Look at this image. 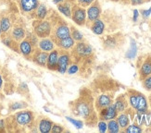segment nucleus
Masks as SVG:
<instances>
[{
	"instance_id": "5",
	"label": "nucleus",
	"mask_w": 151,
	"mask_h": 133,
	"mask_svg": "<svg viewBox=\"0 0 151 133\" xmlns=\"http://www.w3.org/2000/svg\"><path fill=\"white\" fill-rule=\"evenodd\" d=\"M101 15V6L99 2L97 0H95V1L92 3L89 8L86 11V19L87 21L92 23L95 21H96L97 19H99Z\"/></svg>"
},
{
	"instance_id": "24",
	"label": "nucleus",
	"mask_w": 151,
	"mask_h": 133,
	"mask_svg": "<svg viewBox=\"0 0 151 133\" xmlns=\"http://www.w3.org/2000/svg\"><path fill=\"white\" fill-rule=\"evenodd\" d=\"M47 16V6L44 4H39V6L36 9V18L38 19H45Z\"/></svg>"
},
{
	"instance_id": "14",
	"label": "nucleus",
	"mask_w": 151,
	"mask_h": 133,
	"mask_svg": "<svg viewBox=\"0 0 151 133\" xmlns=\"http://www.w3.org/2000/svg\"><path fill=\"white\" fill-rule=\"evenodd\" d=\"M38 45L40 50L44 52H50L54 49L55 47V44L53 42V40L49 39V38H42L40 41L38 42Z\"/></svg>"
},
{
	"instance_id": "17",
	"label": "nucleus",
	"mask_w": 151,
	"mask_h": 133,
	"mask_svg": "<svg viewBox=\"0 0 151 133\" xmlns=\"http://www.w3.org/2000/svg\"><path fill=\"white\" fill-rule=\"evenodd\" d=\"M47 56H48V54L47 52H44L42 50L41 51H37V52H35V54L34 56V60L39 66H47Z\"/></svg>"
},
{
	"instance_id": "15",
	"label": "nucleus",
	"mask_w": 151,
	"mask_h": 133,
	"mask_svg": "<svg viewBox=\"0 0 151 133\" xmlns=\"http://www.w3.org/2000/svg\"><path fill=\"white\" fill-rule=\"evenodd\" d=\"M136 110L139 113H146L147 111V102L146 97L140 92H137V106Z\"/></svg>"
},
{
	"instance_id": "13",
	"label": "nucleus",
	"mask_w": 151,
	"mask_h": 133,
	"mask_svg": "<svg viewBox=\"0 0 151 133\" xmlns=\"http://www.w3.org/2000/svg\"><path fill=\"white\" fill-rule=\"evenodd\" d=\"M112 104V98L109 95L106 94H102L100 95L96 99V107L97 110H101L105 107H107L109 104Z\"/></svg>"
},
{
	"instance_id": "10",
	"label": "nucleus",
	"mask_w": 151,
	"mask_h": 133,
	"mask_svg": "<svg viewBox=\"0 0 151 133\" xmlns=\"http://www.w3.org/2000/svg\"><path fill=\"white\" fill-rule=\"evenodd\" d=\"M58 56H60V51L53 49L50 51L47 56V68L50 70H57L58 68Z\"/></svg>"
},
{
	"instance_id": "23",
	"label": "nucleus",
	"mask_w": 151,
	"mask_h": 133,
	"mask_svg": "<svg viewBox=\"0 0 151 133\" xmlns=\"http://www.w3.org/2000/svg\"><path fill=\"white\" fill-rule=\"evenodd\" d=\"M118 44V37L116 35H110L107 36L104 40V45L107 48H114L117 46Z\"/></svg>"
},
{
	"instance_id": "46",
	"label": "nucleus",
	"mask_w": 151,
	"mask_h": 133,
	"mask_svg": "<svg viewBox=\"0 0 151 133\" xmlns=\"http://www.w3.org/2000/svg\"><path fill=\"white\" fill-rule=\"evenodd\" d=\"M122 1L123 3H129V2H130V0H122Z\"/></svg>"
},
{
	"instance_id": "6",
	"label": "nucleus",
	"mask_w": 151,
	"mask_h": 133,
	"mask_svg": "<svg viewBox=\"0 0 151 133\" xmlns=\"http://www.w3.org/2000/svg\"><path fill=\"white\" fill-rule=\"evenodd\" d=\"M70 36V27H68L67 24L61 23L58 25L53 31V34H52V40H61Z\"/></svg>"
},
{
	"instance_id": "39",
	"label": "nucleus",
	"mask_w": 151,
	"mask_h": 133,
	"mask_svg": "<svg viewBox=\"0 0 151 133\" xmlns=\"http://www.w3.org/2000/svg\"><path fill=\"white\" fill-rule=\"evenodd\" d=\"M98 129H99L100 132L104 133V132H106V130L108 129V127H107V124L105 123L104 121H101L98 123Z\"/></svg>"
},
{
	"instance_id": "30",
	"label": "nucleus",
	"mask_w": 151,
	"mask_h": 133,
	"mask_svg": "<svg viewBox=\"0 0 151 133\" xmlns=\"http://www.w3.org/2000/svg\"><path fill=\"white\" fill-rule=\"evenodd\" d=\"M107 127H108L109 131L111 132V133H117V132L120 131V126H119V124H118V122L116 120H113V119L109 120V122L107 125Z\"/></svg>"
},
{
	"instance_id": "47",
	"label": "nucleus",
	"mask_w": 151,
	"mask_h": 133,
	"mask_svg": "<svg viewBox=\"0 0 151 133\" xmlns=\"http://www.w3.org/2000/svg\"><path fill=\"white\" fill-rule=\"evenodd\" d=\"M110 1H113V2H118L119 0H110Z\"/></svg>"
},
{
	"instance_id": "12",
	"label": "nucleus",
	"mask_w": 151,
	"mask_h": 133,
	"mask_svg": "<svg viewBox=\"0 0 151 133\" xmlns=\"http://www.w3.org/2000/svg\"><path fill=\"white\" fill-rule=\"evenodd\" d=\"M53 42L55 44L58 46V47L63 50L71 49V48H73V46L75 45V41L71 36L65 38V39H61V40H53Z\"/></svg>"
},
{
	"instance_id": "31",
	"label": "nucleus",
	"mask_w": 151,
	"mask_h": 133,
	"mask_svg": "<svg viewBox=\"0 0 151 133\" xmlns=\"http://www.w3.org/2000/svg\"><path fill=\"white\" fill-rule=\"evenodd\" d=\"M129 102L133 108L136 109L137 106V92H131L129 95Z\"/></svg>"
},
{
	"instance_id": "43",
	"label": "nucleus",
	"mask_w": 151,
	"mask_h": 133,
	"mask_svg": "<svg viewBox=\"0 0 151 133\" xmlns=\"http://www.w3.org/2000/svg\"><path fill=\"white\" fill-rule=\"evenodd\" d=\"M5 131V121L0 120V132Z\"/></svg>"
},
{
	"instance_id": "4",
	"label": "nucleus",
	"mask_w": 151,
	"mask_h": 133,
	"mask_svg": "<svg viewBox=\"0 0 151 133\" xmlns=\"http://www.w3.org/2000/svg\"><path fill=\"white\" fill-rule=\"evenodd\" d=\"M35 32L37 37L47 38L52 32V26L49 21L39 19V21H35Z\"/></svg>"
},
{
	"instance_id": "45",
	"label": "nucleus",
	"mask_w": 151,
	"mask_h": 133,
	"mask_svg": "<svg viewBox=\"0 0 151 133\" xmlns=\"http://www.w3.org/2000/svg\"><path fill=\"white\" fill-rule=\"evenodd\" d=\"M2 84H3V81H2L1 74H0V90H1V88H2Z\"/></svg>"
},
{
	"instance_id": "2",
	"label": "nucleus",
	"mask_w": 151,
	"mask_h": 133,
	"mask_svg": "<svg viewBox=\"0 0 151 133\" xmlns=\"http://www.w3.org/2000/svg\"><path fill=\"white\" fill-rule=\"evenodd\" d=\"M92 53H93V48H92L91 45L83 42H78V44L73 46L71 56H73L74 59L79 60L81 58L88 57L89 56L92 55Z\"/></svg>"
},
{
	"instance_id": "41",
	"label": "nucleus",
	"mask_w": 151,
	"mask_h": 133,
	"mask_svg": "<svg viewBox=\"0 0 151 133\" xmlns=\"http://www.w3.org/2000/svg\"><path fill=\"white\" fill-rule=\"evenodd\" d=\"M130 3L134 5V6H137V5H141L144 3V0H130Z\"/></svg>"
},
{
	"instance_id": "1",
	"label": "nucleus",
	"mask_w": 151,
	"mask_h": 133,
	"mask_svg": "<svg viewBox=\"0 0 151 133\" xmlns=\"http://www.w3.org/2000/svg\"><path fill=\"white\" fill-rule=\"evenodd\" d=\"M73 112L75 115L80 116L85 120H89L90 117L93 116V104L90 96L82 95L79 97L76 101L70 103Z\"/></svg>"
},
{
	"instance_id": "25",
	"label": "nucleus",
	"mask_w": 151,
	"mask_h": 133,
	"mask_svg": "<svg viewBox=\"0 0 151 133\" xmlns=\"http://www.w3.org/2000/svg\"><path fill=\"white\" fill-rule=\"evenodd\" d=\"M12 37L14 38L16 41L22 40L25 37V31L22 27H16L12 31Z\"/></svg>"
},
{
	"instance_id": "32",
	"label": "nucleus",
	"mask_w": 151,
	"mask_h": 133,
	"mask_svg": "<svg viewBox=\"0 0 151 133\" xmlns=\"http://www.w3.org/2000/svg\"><path fill=\"white\" fill-rule=\"evenodd\" d=\"M125 131L128 133H139L142 132V129L137 125H130L128 127H126Z\"/></svg>"
},
{
	"instance_id": "44",
	"label": "nucleus",
	"mask_w": 151,
	"mask_h": 133,
	"mask_svg": "<svg viewBox=\"0 0 151 133\" xmlns=\"http://www.w3.org/2000/svg\"><path fill=\"white\" fill-rule=\"evenodd\" d=\"M53 2L56 5H60V4H61V3L64 2V0H53Z\"/></svg>"
},
{
	"instance_id": "37",
	"label": "nucleus",
	"mask_w": 151,
	"mask_h": 133,
	"mask_svg": "<svg viewBox=\"0 0 151 133\" xmlns=\"http://www.w3.org/2000/svg\"><path fill=\"white\" fill-rule=\"evenodd\" d=\"M64 130V129L61 127L60 125H57V124H53L52 126V129H51V131L54 132V133H60Z\"/></svg>"
},
{
	"instance_id": "22",
	"label": "nucleus",
	"mask_w": 151,
	"mask_h": 133,
	"mask_svg": "<svg viewBox=\"0 0 151 133\" xmlns=\"http://www.w3.org/2000/svg\"><path fill=\"white\" fill-rule=\"evenodd\" d=\"M114 105L118 112H123L125 110V108L127 107V102L125 98H124V95H121L120 97H118Z\"/></svg>"
},
{
	"instance_id": "48",
	"label": "nucleus",
	"mask_w": 151,
	"mask_h": 133,
	"mask_svg": "<svg viewBox=\"0 0 151 133\" xmlns=\"http://www.w3.org/2000/svg\"><path fill=\"white\" fill-rule=\"evenodd\" d=\"M1 32H2V30H1V27H0V35H1Z\"/></svg>"
},
{
	"instance_id": "27",
	"label": "nucleus",
	"mask_w": 151,
	"mask_h": 133,
	"mask_svg": "<svg viewBox=\"0 0 151 133\" xmlns=\"http://www.w3.org/2000/svg\"><path fill=\"white\" fill-rule=\"evenodd\" d=\"M118 124H119V126L122 129H125L126 127H128L129 126V122H130V118L128 117L127 114H122L119 116V117H118Z\"/></svg>"
},
{
	"instance_id": "26",
	"label": "nucleus",
	"mask_w": 151,
	"mask_h": 133,
	"mask_svg": "<svg viewBox=\"0 0 151 133\" xmlns=\"http://www.w3.org/2000/svg\"><path fill=\"white\" fill-rule=\"evenodd\" d=\"M70 36L73 37V39L74 41H77V42H82L83 39V36L82 34V32L77 30L74 26H71L70 27Z\"/></svg>"
},
{
	"instance_id": "34",
	"label": "nucleus",
	"mask_w": 151,
	"mask_h": 133,
	"mask_svg": "<svg viewBox=\"0 0 151 133\" xmlns=\"http://www.w3.org/2000/svg\"><path fill=\"white\" fill-rule=\"evenodd\" d=\"M144 87L147 91H151V76H147L144 79Z\"/></svg>"
},
{
	"instance_id": "3",
	"label": "nucleus",
	"mask_w": 151,
	"mask_h": 133,
	"mask_svg": "<svg viewBox=\"0 0 151 133\" xmlns=\"http://www.w3.org/2000/svg\"><path fill=\"white\" fill-rule=\"evenodd\" d=\"M71 19L77 25L83 26L86 23V10L79 4L73 5L71 6Z\"/></svg>"
},
{
	"instance_id": "33",
	"label": "nucleus",
	"mask_w": 151,
	"mask_h": 133,
	"mask_svg": "<svg viewBox=\"0 0 151 133\" xmlns=\"http://www.w3.org/2000/svg\"><path fill=\"white\" fill-rule=\"evenodd\" d=\"M67 120H69L71 124H73L76 129H82L83 127V123L81 120H77V119L74 118H71L70 117H66Z\"/></svg>"
},
{
	"instance_id": "19",
	"label": "nucleus",
	"mask_w": 151,
	"mask_h": 133,
	"mask_svg": "<svg viewBox=\"0 0 151 133\" xmlns=\"http://www.w3.org/2000/svg\"><path fill=\"white\" fill-rule=\"evenodd\" d=\"M19 50H21L22 54L25 56H29L32 53V44L30 43V41L27 40H24L19 44Z\"/></svg>"
},
{
	"instance_id": "7",
	"label": "nucleus",
	"mask_w": 151,
	"mask_h": 133,
	"mask_svg": "<svg viewBox=\"0 0 151 133\" xmlns=\"http://www.w3.org/2000/svg\"><path fill=\"white\" fill-rule=\"evenodd\" d=\"M70 62V57L68 53L64 51L61 53L58 56V68H57V71H58L61 74H64L65 72H67V69L69 68V65Z\"/></svg>"
},
{
	"instance_id": "18",
	"label": "nucleus",
	"mask_w": 151,
	"mask_h": 133,
	"mask_svg": "<svg viewBox=\"0 0 151 133\" xmlns=\"http://www.w3.org/2000/svg\"><path fill=\"white\" fill-rule=\"evenodd\" d=\"M151 74V57L146 59V61L141 66L140 69V79H144Z\"/></svg>"
},
{
	"instance_id": "8",
	"label": "nucleus",
	"mask_w": 151,
	"mask_h": 133,
	"mask_svg": "<svg viewBox=\"0 0 151 133\" xmlns=\"http://www.w3.org/2000/svg\"><path fill=\"white\" fill-rule=\"evenodd\" d=\"M118 111L114 104H109L107 107H105L100 110L99 117L102 120H111L117 117Z\"/></svg>"
},
{
	"instance_id": "11",
	"label": "nucleus",
	"mask_w": 151,
	"mask_h": 133,
	"mask_svg": "<svg viewBox=\"0 0 151 133\" xmlns=\"http://www.w3.org/2000/svg\"><path fill=\"white\" fill-rule=\"evenodd\" d=\"M39 6L38 0H19V6L24 12H32Z\"/></svg>"
},
{
	"instance_id": "28",
	"label": "nucleus",
	"mask_w": 151,
	"mask_h": 133,
	"mask_svg": "<svg viewBox=\"0 0 151 133\" xmlns=\"http://www.w3.org/2000/svg\"><path fill=\"white\" fill-rule=\"evenodd\" d=\"M136 53H137V46H136V44L134 42V40L132 39V40H131L130 49L126 53V57L129 58V59H133L136 56Z\"/></svg>"
},
{
	"instance_id": "40",
	"label": "nucleus",
	"mask_w": 151,
	"mask_h": 133,
	"mask_svg": "<svg viewBox=\"0 0 151 133\" xmlns=\"http://www.w3.org/2000/svg\"><path fill=\"white\" fill-rule=\"evenodd\" d=\"M141 14L143 15V17L144 18H148L149 16H150V14H151V8L150 9H144V10H142L141 11Z\"/></svg>"
},
{
	"instance_id": "35",
	"label": "nucleus",
	"mask_w": 151,
	"mask_h": 133,
	"mask_svg": "<svg viewBox=\"0 0 151 133\" xmlns=\"http://www.w3.org/2000/svg\"><path fill=\"white\" fill-rule=\"evenodd\" d=\"M95 0H77L78 4L80 5L83 8H86V6H89L92 3H93Z\"/></svg>"
},
{
	"instance_id": "9",
	"label": "nucleus",
	"mask_w": 151,
	"mask_h": 133,
	"mask_svg": "<svg viewBox=\"0 0 151 133\" xmlns=\"http://www.w3.org/2000/svg\"><path fill=\"white\" fill-rule=\"evenodd\" d=\"M34 115L31 111H22L15 115L16 122L21 126H26L32 122Z\"/></svg>"
},
{
	"instance_id": "21",
	"label": "nucleus",
	"mask_w": 151,
	"mask_h": 133,
	"mask_svg": "<svg viewBox=\"0 0 151 133\" xmlns=\"http://www.w3.org/2000/svg\"><path fill=\"white\" fill-rule=\"evenodd\" d=\"M52 126H53V123L52 121L48 120V119H42L39 123V130L42 133H47L51 131Z\"/></svg>"
},
{
	"instance_id": "42",
	"label": "nucleus",
	"mask_w": 151,
	"mask_h": 133,
	"mask_svg": "<svg viewBox=\"0 0 151 133\" xmlns=\"http://www.w3.org/2000/svg\"><path fill=\"white\" fill-rule=\"evenodd\" d=\"M138 17H139V12H138V10L134 9V18H133L134 21H136L137 19H138Z\"/></svg>"
},
{
	"instance_id": "29",
	"label": "nucleus",
	"mask_w": 151,
	"mask_h": 133,
	"mask_svg": "<svg viewBox=\"0 0 151 133\" xmlns=\"http://www.w3.org/2000/svg\"><path fill=\"white\" fill-rule=\"evenodd\" d=\"M0 27H1L2 32H8L11 27V22L10 19L6 17L2 18V19L0 21Z\"/></svg>"
},
{
	"instance_id": "20",
	"label": "nucleus",
	"mask_w": 151,
	"mask_h": 133,
	"mask_svg": "<svg viewBox=\"0 0 151 133\" xmlns=\"http://www.w3.org/2000/svg\"><path fill=\"white\" fill-rule=\"evenodd\" d=\"M71 6L69 2H63L60 5H58V9L63 15L68 18H71Z\"/></svg>"
},
{
	"instance_id": "36",
	"label": "nucleus",
	"mask_w": 151,
	"mask_h": 133,
	"mask_svg": "<svg viewBox=\"0 0 151 133\" xmlns=\"http://www.w3.org/2000/svg\"><path fill=\"white\" fill-rule=\"evenodd\" d=\"M78 71H79V66H77V65H71L67 69V72L70 75L75 74V73H77Z\"/></svg>"
},
{
	"instance_id": "16",
	"label": "nucleus",
	"mask_w": 151,
	"mask_h": 133,
	"mask_svg": "<svg viewBox=\"0 0 151 133\" xmlns=\"http://www.w3.org/2000/svg\"><path fill=\"white\" fill-rule=\"evenodd\" d=\"M90 28H91V31H93L95 34L101 35V34H103V32L105 31V23L100 19H97L96 21L92 22V25Z\"/></svg>"
},
{
	"instance_id": "38",
	"label": "nucleus",
	"mask_w": 151,
	"mask_h": 133,
	"mask_svg": "<svg viewBox=\"0 0 151 133\" xmlns=\"http://www.w3.org/2000/svg\"><path fill=\"white\" fill-rule=\"evenodd\" d=\"M24 106H26V104H23L22 103H15V104H12V105L10 106V109L15 111V110H18V109H21V108H23Z\"/></svg>"
}]
</instances>
